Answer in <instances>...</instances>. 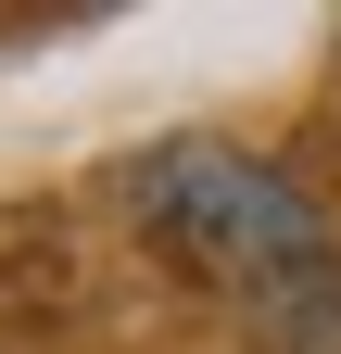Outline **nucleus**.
I'll return each instance as SVG.
<instances>
[{"mask_svg": "<svg viewBox=\"0 0 341 354\" xmlns=\"http://www.w3.org/2000/svg\"><path fill=\"white\" fill-rule=\"evenodd\" d=\"M126 203H139V228L190 266V279H215L240 304H341V241H329V203L291 177L278 152H240V140H164L126 165Z\"/></svg>", "mask_w": 341, "mask_h": 354, "instance_id": "nucleus-1", "label": "nucleus"}]
</instances>
